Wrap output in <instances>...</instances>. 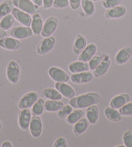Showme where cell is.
<instances>
[{
  "label": "cell",
  "instance_id": "obj_1",
  "mask_svg": "<svg viewBox=\"0 0 132 147\" xmlns=\"http://www.w3.org/2000/svg\"><path fill=\"white\" fill-rule=\"evenodd\" d=\"M101 95L96 92H89L71 98L69 105L76 109H84L96 105L101 101Z\"/></svg>",
  "mask_w": 132,
  "mask_h": 147
},
{
  "label": "cell",
  "instance_id": "obj_2",
  "mask_svg": "<svg viewBox=\"0 0 132 147\" xmlns=\"http://www.w3.org/2000/svg\"><path fill=\"white\" fill-rule=\"evenodd\" d=\"M6 77L9 82L16 84L20 77V68L18 63L14 60L9 62L6 68Z\"/></svg>",
  "mask_w": 132,
  "mask_h": 147
},
{
  "label": "cell",
  "instance_id": "obj_3",
  "mask_svg": "<svg viewBox=\"0 0 132 147\" xmlns=\"http://www.w3.org/2000/svg\"><path fill=\"white\" fill-rule=\"evenodd\" d=\"M13 5L29 14H34L38 11L39 7L31 0H12Z\"/></svg>",
  "mask_w": 132,
  "mask_h": 147
},
{
  "label": "cell",
  "instance_id": "obj_4",
  "mask_svg": "<svg viewBox=\"0 0 132 147\" xmlns=\"http://www.w3.org/2000/svg\"><path fill=\"white\" fill-rule=\"evenodd\" d=\"M56 40L53 36L45 37L39 43L37 47V53L40 55H45L54 49Z\"/></svg>",
  "mask_w": 132,
  "mask_h": 147
},
{
  "label": "cell",
  "instance_id": "obj_5",
  "mask_svg": "<svg viewBox=\"0 0 132 147\" xmlns=\"http://www.w3.org/2000/svg\"><path fill=\"white\" fill-rule=\"evenodd\" d=\"M58 25V20L57 17L51 16L45 20L41 32L42 36L44 38L51 36L57 30Z\"/></svg>",
  "mask_w": 132,
  "mask_h": 147
},
{
  "label": "cell",
  "instance_id": "obj_6",
  "mask_svg": "<svg viewBox=\"0 0 132 147\" xmlns=\"http://www.w3.org/2000/svg\"><path fill=\"white\" fill-rule=\"evenodd\" d=\"M49 77L57 82H67L70 79L69 75L64 70L58 67H51L48 70Z\"/></svg>",
  "mask_w": 132,
  "mask_h": 147
},
{
  "label": "cell",
  "instance_id": "obj_7",
  "mask_svg": "<svg viewBox=\"0 0 132 147\" xmlns=\"http://www.w3.org/2000/svg\"><path fill=\"white\" fill-rule=\"evenodd\" d=\"M38 94L35 92H30L27 93L20 98L18 102V108L20 109H25L32 108L34 104L38 99Z\"/></svg>",
  "mask_w": 132,
  "mask_h": 147
},
{
  "label": "cell",
  "instance_id": "obj_8",
  "mask_svg": "<svg viewBox=\"0 0 132 147\" xmlns=\"http://www.w3.org/2000/svg\"><path fill=\"white\" fill-rule=\"evenodd\" d=\"M11 37L18 40H23L31 36L33 32L31 28L27 26H17L11 29L10 32Z\"/></svg>",
  "mask_w": 132,
  "mask_h": 147
},
{
  "label": "cell",
  "instance_id": "obj_9",
  "mask_svg": "<svg viewBox=\"0 0 132 147\" xmlns=\"http://www.w3.org/2000/svg\"><path fill=\"white\" fill-rule=\"evenodd\" d=\"M29 129L33 138H38L40 137L43 130V124L40 116L33 115L32 117Z\"/></svg>",
  "mask_w": 132,
  "mask_h": 147
},
{
  "label": "cell",
  "instance_id": "obj_10",
  "mask_svg": "<svg viewBox=\"0 0 132 147\" xmlns=\"http://www.w3.org/2000/svg\"><path fill=\"white\" fill-rule=\"evenodd\" d=\"M111 61L109 55H104L102 61L99 64L96 69L94 70L93 75L96 77H102L105 75L109 71L111 66Z\"/></svg>",
  "mask_w": 132,
  "mask_h": 147
},
{
  "label": "cell",
  "instance_id": "obj_11",
  "mask_svg": "<svg viewBox=\"0 0 132 147\" xmlns=\"http://www.w3.org/2000/svg\"><path fill=\"white\" fill-rule=\"evenodd\" d=\"M12 14L14 16L15 20H16L20 24L24 26L30 27L31 25L32 18L30 16V14L27 12L15 7L12 9Z\"/></svg>",
  "mask_w": 132,
  "mask_h": 147
},
{
  "label": "cell",
  "instance_id": "obj_12",
  "mask_svg": "<svg viewBox=\"0 0 132 147\" xmlns=\"http://www.w3.org/2000/svg\"><path fill=\"white\" fill-rule=\"evenodd\" d=\"M22 46L20 40L13 37H5L0 40V47L8 51H16Z\"/></svg>",
  "mask_w": 132,
  "mask_h": 147
},
{
  "label": "cell",
  "instance_id": "obj_13",
  "mask_svg": "<svg viewBox=\"0 0 132 147\" xmlns=\"http://www.w3.org/2000/svg\"><path fill=\"white\" fill-rule=\"evenodd\" d=\"M31 111L29 108L22 109L18 114V125L20 128L27 130L29 128L30 120L32 118Z\"/></svg>",
  "mask_w": 132,
  "mask_h": 147
},
{
  "label": "cell",
  "instance_id": "obj_14",
  "mask_svg": "<svg viewBox=\"0 0 132 147\" xmlns=\"http://www.w3.org/2000/svg\"><path fill=\"white\" fill-rule=\"evenodd\" d=\"M132 56V48L126 46L119 51L115 57V62L117 64L123 65L130 59Z\"/></svg>",
  "mask_w": 132,
  "mask_h": 147
},
{
  "label": "cell",
  "instance_id": "obj_15",
  "mask_svg": "<svg viewBox=\"0 0 132 147\" xmlns=\"http://www.w3.org/2000/svg\"><path fill=\"white\" fill-rule=\"evenodd\" d=\"M93 74L87 71L73 73L71 77V80L73 83L78 84H88L91 82L93 79Z\"/></svg>",
  "mask_w": 132,
  "mask_h": 147
},
{
  "label": "cell",
  "instance_id": "obj_16",
  "mask_svg": "<svg viewBox=\"0 0 132 147\" xmlns=\"http://www.w3.org/2000/svg\"><path fill=\"white\" fill-rule=\"evenodd\" d=\"M96 52H97V47L95 44L91 43V44L87 45L85 49L79 55L78 60L88 62L96 55Z\"/></svg>",
  "mask_w": 132,
  "mask_h": 147
},
{
  "label": "cell",
  "instance_id": "obj_17",
  "mask_svg": "<svg viewBox=\"0 0 132 147\" xmlns=\"http://www.w3.org/2000/svg\"><path fill=\"white\" fill-rule=\"evenodd\" d=\"M55 87L63 97L69 99L75 97V91L67 82H56Z\"/></svg>",
  "mask_w": 132,
  "mask_h": 147
},
{
  "label": "cell",
  "instance_id": "obj_18",
  "mask_svg": "<svg viewBox=\"0 0 132 147\" xmlns=\"http://www.w3.org/2000/svg\"><path fill=\"white\" fill-rule=\"evenodd\" d=\"M127 9L123 5H118L113 8L107 9L105 16L109 19H118L123 18L126 15Z\"/></svg>",
  "mask_w": 132,
  "mask_h": 147
},
{
  "label": "cell",
  "instance_id": "obj_19",
  "mask_svg": "<svg viewBox=\"0 0 132 147\" xmlns=\"http://www.w3.org/2000/svg\"><path fill=\"white\" fill-rule=\"evenodd\" d=\"M130 100V95L128 93H123L114 97L111 100L110 106L115 109H120Z\"/></svg>",
  "mask_w": 132,
  "mask_h": 147
},
{
  "label": "cell",
  "instance_id": "obj_20",
  "mask_svg": "<svg viewBox=\"0 0 132 147\" xmlns=\"http://www.w3.org/2000/svg\"><path fill=\"white\" fill-rule=\"evenodd\" d=\"M43 26H44V22H43L42 16L38 13L33 14L31 25H30L33 34L36 36L40 35L42 31Z\"/></svg>",
  "mask_w": 132,
  "mask_h": 147
},
{
  "label": "cell",
  "instance_id": "obj_21",
  "mask_svg": "<svg viewBox=\"0 0 132 147\" xmlns=\"http://www.w3.org/2000/svg\"><path fill=\"white\" fill-rule=\"evenodd\" d=\"M90 124V123L87 119V118H82L74 124V126H73V133H74L75 136H77L82 135L88 130Z\"/></svg>",
  "mask_w": 132,
  "mask_h": 147
},
{
  "label": "cell",
  "instance_id": "obj_22",
  "mask_svg": "<svg viewBox=\"0 0 132 147\" xmlns=\"http://www.w3.org/2000/svg\"><path fill=\"white\" fill-rule=\"evenodd\" d=\"M104 113L106 117L108 120L111 121V122H119V121L122 120V118H123V115H121L117 109L113 108L111 107V106L106 108Z\"/></svg>",
  "mask_w": 132,
  "mask_h": 147
},
{
  "label": "cell",
  "instance_id": "obj_23",
  "mask_svg": "<svg viewBox=\"0 0 132 147\" xmlns=\"http://www.w3.org/2000/svg\"><path fill=\"white\" fill-rule=\"evenodd\" d=\"M87 46V40L82 34H78L73 44V52L75 55H79Z\"/></svg>",
  "mask_w": 132,
  "mask_h": 147
},
{
  "label": "cell",
  "instance_id": "obj_24",
  "mask_svg": "<svg viewBox=\"0 0 132 147\" xmlns=\"http://www.w3.org/2000/svg\"><path fill=\"white\" fill-rule=\"evenodd\" d=\"M86 118L90 124H95L97 122L99 117V110L98 106L94 105L87 108L86 110Z\"/></svg>",
  "mask_w": 132,
  "mask_h": 147
},
{
  "label": "cell",
  "instance_id": "obj_25",
  "mask_svg": "<svg viewBox=\"0 0 132 147\" xmlns=\"http://www.w3.org/2000/svg\"><path fill=\"white\" fill-rule=\"evenodd\" d=\"M68 69L70 71V72L73 73H77L87 71L90 69V67H89L88 62L78 60V61L72 62L71 64H70L69 65V67H68Z\"/></svg>",
  "mask_w": 132,
  "mask_h": 147
},
{
  "label": "cell",
  "instance_id": "obj_26",
  "mask_svg": "<svg viewBox=\"0 0 132 147\" xmlns=\"http://www.w3.org/2000/svg\"><path fill=\"white\" fill-rule=\"evenodd\" d=\"M64 104L61 100H47L45 102V110L49 112H56L59 111Z\"/></svg>",
  "mask_w": 132,
  "mask_h": 147
},
{
  "label": "cell",
  "instance_id": "obj_27",
  "mask_svg": "<svg viewBox=\"0 0 132 147\" xmlns=\"http://www.w3.org/2000/svg\"><path fill=\"white\" fill-rule=\"evenodd\" d=\"M85 113L81 109H77V110H73L71 113L67 118H66V121L68 124L70 125H74L77 121H79L81 119L84 117Z\"/></svg>",
  "mask_w": 132,
  "mask_h": 147
},
{
  "label": "cell",
  "instance_id": "obj_28",
  "mask_svg": "<svg viewBox=\"0 0 132 147\" xmlns=\"http://www.w3.org/2000/svg\"><path fill=\"white\" fill-rule=\"evenodd\" d=\"M42 94L45 98L50 100H61L63 97L56 88L55 89L51 88H46L43 91Z\"/></svg>",
  "mask_w": 132,
  "mask_h": 147
},
{
  "label": "cell",
  "instance_id": "obj_29",
  "mask_svg": "<svg viewBox=\"0 0 132 147\" xmlns=\"http://www.w3.org/2000/svg\"><path fill=\"white\" fill-rule=\"evenodd\" d=\"M13 3L11 0L4 1L0 4V18L11 14L13 9Z\"/></svg>",
  "mask_w": 132,
  "mask_h": 147
},
{
  "label": "cell",
  "instance_id": "obj_30",
  "mask_svg": "<svg viewBox=\"0 0 132 147\" xmlns=\"http://www.w3.org/2000/svg\"><path fill=\"white\" fill-rule=\"evenodd\" d=\"M82 7L86 16H91L95 12V7L92 0H82Z\"/></svg>",
  "mask_w": 132,
  "mask_h": 147
},
{
  "label": "cell",
  "instance_id": "obj_31",
  "mask_svg": "<svg viewBox=\"0 0 132 147\" xmlns=\"http://www.w3.org/2000/svg\"><path fill=\"white\" fill-rule=\"evenodd\" d=\"M45 101L43 98H40L36 100L32 107V114L34 115L40 116L42 115L45 110Z\"/></svg>",
  "mask_w": 132,
  "mask_h": 147
},
{
  "label": "cell",
  "instance_id": "obj_32",
  "mask_svg": "<svg viewBox=\"0 0 132 147\" xmlns=\"http://www.w3.org/2000/svg\"><path fill=\"white\" fill-rule=\"evenodd\" d=\"M15 18L12 14H9L7 16L2 18L0 21V28L5 31H7L11 29L14 23Z\"/></svg>",
  "mask_w": 132,
  "mask_h": 147
},
{
  "label": "cell",
  "instance_id": "obj_33",
  "mask_svg": "<svg viewBox=\"0 0 132 147\" xmlns=\"http://www.w3.org/2000/svg\"><path fill=\"white\" fill-rule=\"evenodd\" d=\"M103 57L104 56L102 53H98L97 54L96 53V55L88 62L90 69L93 71L95 70L96 69V67L98 66L99 64H100L101 61H102Z\"/></svg>",
  "mask_w": 132,
  "mask_h": 147
},
{
  "label": "cell",
  "instance_id": "obj_34",
  "mask_svg": "<svg viewBox=\"0 0 132 147\" xmlns=\"http://www.w3.org/2000/svg\"><path fill=\"white\" fill-rule=\"evenodd\" d=\"M73 111V108L70 105L63 106L59 111H58L57 116L59 119H63L67 118Z\"/></svg>",
  "mask_w": 132,
  "mask_h": 147
},
{
  "label": "cell",
  "instance_id": "obj_35",
  "mask_svg": "<svg viewBox=\"0 0 132 147\" xmlns=\"http://www.w3.org/2000/svg\"><path fill=\"white\" fill-rule=\"evenodd\" d=\"M119 112L123 116H132V102H129L123 107L119 109Z\"/></svg>",
  "mask_w": 132,
  "mask_h": 147
},
{
  "label": "cell",
  "instance_id": "obj_36",
  "mask_svg": "<svg viewBox=\"0 0 132 147\" xmlns=\"http://www.w3.org/2000/svg\"><path fill=\"white\" fill-rule=\"evenodd\" d=\"M122 0H104L102 5L106 9H110L118 6L121 4Z\"/></svg>",
  "mask_w": 132,
  "mask_h": 147
},
{
  "label": "cell",
  "instance_id": "obj_37",
  "mask_svg": "<svg viewBox=\"0 0 132 147\" xmlns=\"http://www.w3.org/2000/svg\"><path fill=\"white\" fill-rule=\"evenodd\" d=\"M123 143L126 147H132V131L131 130L126 131L123 135Z\"/></svg>",
  "mask_w": 132,
  "mask_h": 147
},
{
  "label": "cell",
  "instance_id": "obj_38",
  "mask_svg": "<svg viewBox=\"0 0 132 147\" xmlns=\"http://www.w3.org/2000/svg\"><path fill=\"white\" fill-rule=\"evenodd\" d=\"M69 5V0H54L53 4V6L56 9H64Z\"/></svg>",
  "mask_w": 132,
  "mask_h": 147
},
{
  "label": "cell",
  "instance_id": "obj_39",
  "mask_svg": "<svg viewBox=\"0 0 132 147\" xmlns=\"http://www.w3.org/2000/svg\"><path fill=\"white\" fill-rule=\"evenodd\" d=\"M53 146L54 147H67V142L64 138H63V137H60V138H58L57 140L55 141Z\"/></svg>",
  "mask_w": 132,
  "mask_h": 147
},
{
  "label": "cell",
  "instance_id": "obj_40",
  "mask_svg": "<svg viewBox=\"0 0 132 147\" xmlns=\"http://www.w3.org/2000/svg\"><path fill=\"white\" fill-rule=\"evenodd\" d=\"M69 5L73 10H77L80 8L82 0H69Z\"/></svg>",
  "mask_w": 132,
  "mask_h": 147
},
{
  "label": "cell",
  "instance_id": "obj_41",
  "mask_svg": "<svg viewBox=\"0 0 132 147\" xmlns=\"http://www.w3.org/2000/svg\"><path fill=\"white\" fill-rule=\"evenodd\" d=\"M54 0H43V7L44 9H47L53 6Z\"/></svg>",
  "mask_w": 132,
  "mask_h": 147
},
{
  "label": "cell",
  "instance_id": "obj_42",
  "mask_svg": "<svg viewBox=\"0 0 132 147\" xmlns=\"http://www.w3.org/2000/svg\"><path fill=\"white\" fill-rule=\"evenodd\" d=\"M7 36V32H6V31H5V30L0 28V40Z\"/></svg>",
  "mask_w": 132,
  "mask_h": 147
},
{
  "label": "cell",
  "instance_id": "obj_43",
  "mask_svg": "<svg viewBox=\"0 0 132 147\" xmlns=\"http://www.w3.org/2000/svg\"><path fill=\"white\" fill-rule=\"evenodd\" d=\"M31 1L38 7L43 5V0H31Z\"/></svg>",
  "mask_w": 132,
  "mask_h": 147
},
{
  "label": "cell",
  "instance_id": "obj_44",
  "mask_svg": "<svg viewBox=\"0 0 132 147\" xmlns=\"http://www.w3.org/2000/svg\"><path fill=\"white\" fill-rule=\"evenodd\" d=\"M12 144L10 141H6L3 142V143L1 144V147H12Z\"/></svg>",
  "mask_w": 132,
  "mask_h": 147
},
{
  "label": "cell",
  "instance_id": "obj_45",
  "mask_svg": "<svg viewBox=\"0 0 132 147\" xmlns=\"http://www.w3.org/2000/svg\"><path fill=\"white\" fill-rule=\"evenodd\" d=\"M2 128H3V123L1 121H0V131L2 130Z\"/></svg>",
  "mask_w": 132,
  "mask_h": 147
},
{
  "label": "cell",
  "instance_id": "obj_46",
  "mask_svg": "<svg viewBox=\"0 0 132 147\" xmlns=\"http://www.w3.org/2000/svg\"><path fill=\"white\" fill-rule=\"evenodd\" d=\"M93 1H101V0H92Z\"/></svg>",
  "mask_w": 132,
  "mask_h": 147
}]
</instances>
